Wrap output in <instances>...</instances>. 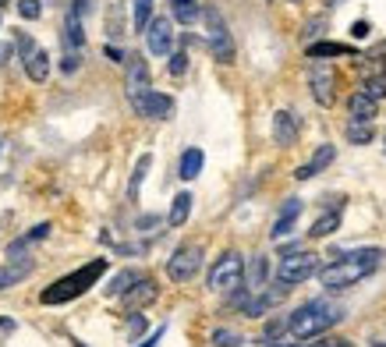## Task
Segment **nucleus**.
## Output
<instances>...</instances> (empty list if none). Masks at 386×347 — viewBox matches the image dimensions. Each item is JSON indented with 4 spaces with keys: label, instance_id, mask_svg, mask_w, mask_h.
<instances>
[{
    "label": "nucleus",
    "instance_id": "nucleus-23",
    "mask_svg": "<svg viewBox=\"0 0 386 347\" xmlns=\"http://www.w3.org/2000/svg\"><path fill=\"white\" fill-rule=\"evenodd\" d=\"M192 195H188V191H181V195H174V202H171V216H167V220H171V227H185V220H188V216H192Z\"/></svg>",
    "mask_w": 386,
    "mask_h": 347
},
{
    "label": "nucleus",
    "instance_id": "nucleus-22",
    "mask_svg": "<svg viewBox=\"0 0 386 347\" xmlns=\"http://www.w3.org/2000/svg\"><path fill=\"white\" fill-rule=\"evenodd\" d=\"M340 216H344V202H337L326 216H319V220L312 223V231H308V234H312V238H326V234H333V231L340 227Z\"/></svg>",
    "mask_w": 386,
    "mask_h": 347
},
{
    "label": "nucleus",
    "instance_id": "nucleus-17",
    "mask_svg": "<svg viewBox=\"0 0 386 347\" xmlns=\"http://www.w3.org/2000/svg\"><path fill=\"white\" fill-rule=\"evenodd\" d=\"M46 234H50V223H36V227H32L29 234H21L18 241H11V245H7V259H11V262L29 259V256H25V252H29V245H36V241H43Z\"/></svg>",
    "mask_w": 386,
    "mask_h": 347
},
{
    "label": "nucleus",
    "instance_id": "nucleus-35",
    "mask_svg": "<svg viewBox=\"0 0 386 347\" xmlns=\"http://www.w3.org/2000/svg\"><path fill=\"white\" fill-rule=\"evenodd\" d=\"M142 330H146V319H142L138 312H131V319H128V333H131V337H138Z\"/></svg>",
    "mask_w": 386,
    "mask_h": 347
},
{
    "label": "nucleus",
    "instance_id": "nucleus-18",
    "mask_svg": "<svg viewBox=\"0 0 386 347\" xmlns=\"http://www.w3.org/2000/svg\"><path fill=\"white\" fill-rule=\"evenodd\" d=\"M32 269H36V262H32V259H18V262L0 266V291L18 287L21 280H29V276H32Z\"/></svg>",
    "mask_w": 386,
    "mask_h": 347
},
{
    "label": "nucleus",
    "instance_id": "nucleus-19",
    "mask_svg": "<svg viewBox=\"0 0 386 347\" xmlns=\"http://www.w3.org/2000/svg\"><path fill=\"white\" fill-rule=\"evenodd\" d=\"M273 139H277V146H294L298 142V117L290 110H277V117H273Z\"/></svg>",
    "mask_w": 386,
    "mask_h": 347
},
{
    "label": "nucleus",
    "instance_id": "nucleus-43",
    "mask_svg": "<svg viewBox=\"0 0 386 347\" xmlns=\"http://www.w3.org/2000/svg\"><path fill=\"white\" fill-rule=\"evenodd\" d=\"M372 347H386V341H376V344H372Z\"/></svg>",
    "mask_w": 386,
    "mask_h": 347
},
{
    "label": "nucleus",
    "instance_id": "nucleus-36",
    "mask_svg": "<svg viewBox=\"0 0 386 347\" xmlns=\"http://www.w3.org/2000/svg\"><path fill=\"white\" fill-rule=\"evenodd\" d=\"M78 64H82V57H78V54H68L61 68H64V75H75V71H78Z\"/></svg>",
    "mask_w": 386,
    "mask_h": 347
},
{
    "label": "nucleus",
    "instance_id": "nucleus-5",
    "mask_svg": "<svg viewBox=\"0 0 386 347\" xmlns=\"http://www.w3.org/2000/svg\"><path fill=\"white\" fill-rule=\"evenodd\" d=\"M241 280H245V259L238 252H223L209 269V291L227 294V291H238Z\"/></svg>",
    "mask_w": 386,
    "mask_h": 347
},
{
    "label": "nucleus",
    "instance_id": "nucleus-24",
    "mask_svg": "<svg viewBox=\"0 0 386 347\" xmlns=\"http://www.w3.org/2000/svg\"><path fill=\"white\" fill-rule=\"evenodd\" d=\"M305 54L319 61V57H351L355 50H351L347 43H330V39H326V43H312V46H308Z\"/></svg>",
    "mask_w": 386,
    "mask_h": 347
},
{
    "label": "nucleus",
    "instance_id": "nucleus-26",
    "mask_svg": "<svg viewBox=\"0 0 386 347\" xmlns=\"http://www.w3.org/2000/svg\"><path fill=\"white\" fill-rule=\"evenodd\" d=\"M171 11H174V18H178L181 25H192L195 18L202 14L198 0H171Z\"/></svg>",
    "mask_w": 386,
    "mask_h": 347
},
{
    "label": "nucleus",
    "instance_id": "nucleus-4",
    "mask_svg": "<svg viewBox=\"0 0 386 347\" xmlns=\"http://www.w3.org/2000/svg\"><path fill=\"white\" fill-rule=\"evenodd\" d=\"M202 18H205V43H209V54L213 61L220 64H234V39H230V29L220 14V7H202Z\"/></svg>",
    "mask_w": 386,
    "mask_h": 347
},
{
    "label": "nucleus",
    "instance_id": "nucleus-10",
    "mask_svg": "<svg viewBox=\"0 0 386 347\" xmlns=\"http://www.w3.org/2000/svg\"><path fill=\"white\" fill-rule=\"evenodd\" d=\"M131 106H135L138 117H149V121H167L174 114V99L167 92H156V89H149L146 96H138Z\"/></svg>",
    "mask_w": 386,
    "mask_h": 347
},
{
    "label": "nucleus",
    "instance_id": "nucleus-13",
    "mask_svg": "<svg viewBox=\"0 0 386 347\" xmlns=\"http://www.w3.org/2000/svg\"><path fill=\"white\" fill-rule=\"evenodd\" d=\"M156 294H160V287L149 280V276H142L135 287H128L121 298H124V308L128 312H138V308H146V305H153L156 301Z\"/></svg>",
    "mask_w": 386,
    "mask_h": 347
},
{
    "label": "nucleus",
    "instance_id": "nucleus-37",
    "mask_svg": "<svg viewBox=\"0 0 386 347\" xmlns=\"http://www.w3.org/2000/svg\"><path fill=\"white\" fill-rule=\"evenodd\" d=\"M153 227H160V216H142L138 220V231L142 234H153Z\"/></svg>",
    "mask_w": 386,
    "mask_h": 347
},
{
    "label": "nucleus",
    "instance_id": "nucleus-28",
    "mask_svg": "<svg viewBox=\"0 0 386 347\" xmlns=\"http://www.w3.org/2000/svg\"><path fill=\"white\" fill-rule=\"evenodd\" d=\"M149 167H153V156H149V153L138 156V164H135V171H131V184H128V198H138V188H142V181H146Z\"/></svg>",
    "mask_w": 386,
    "mask_h": 347
},
{
    "label": "nucleus",
    "instance_id": "nucleus-30",
    "mask_svg": "<svg viewBox=\"0 0 386 347\" xmlns=\"http://www.w3.org/2000/svg\"><path fill=\"white\" fill-rule=\"evenodd\" d=\"M362 92L369 96V99H386V79H362Z\"/></svg>",
    "mask_w": 386,
    "mask_h": 347
},
{
    "label": "nucleus",
    "instance_id": "nucleus-40",
    "mask_svg": "<svg viewBox=\"0 0 386 347\" xmlns=\"http://www.w3.org/2000/svg\"><path fill=\"white\" fill-rule=\"evenodd\" d=\"M106 57H110V61H124V54H121L117 46H106Z\"/></svg>",
    "mask_w": 386,
    "mask_h": 347
},
{
    "label": "nucleus",
    "instance_id": "nucleus-38",
    "mask_svg": "<svg viewBox=\"0 0 386 347\" xmlns=\"http://www.w3.org/2000/svg\"><path fill=\"white\" fill-rule=\"evenodd\" d=\"M351 36H355V39H365V36H369V21H355V25H351Z\"/></svg>",
    "mask_w": 386,
    "mask_h": 347
},
{
    "label": "nucleus",
    "instance_id": "nucleus-11",
    "mask_svg": "<svg viewBox=\"0 0 386 347\" xmlns=\"http://www.w3.org/2000/svg\"><path fill=\"white\" fill-rule=\"evenodd\" d=\"M149 64L142 61V57H128V82H124V92H128V99L135 103L138 96H146L149 92Z\"/></svg>",
    "mask_w": 386,
    "mask_h": 347
},
{
    "label": "nucleus",
    "instance_id": "nucleus-16",
    "mask_svg": "<svg viewBox=\"0 0 386 347\" xmlns=\"http://www.w3.org/2000/svg\"><path fill=\"white\" fill-rule=\"evenodd\" d=\"M376 110H380V103H376V99H369L362 89H358V92H351V99H347V114H351V121L372 124V121H376Z\"/></svg>",
    "mask_w": 386,
    "mask_h": 347
},
{
    "label": "nucleus",
    "instance_id": "nucleus-39",
    "mask_svg": "<svg viewBox=\"0 0 386 347\" xmlns=\"http://www.w3.org/2000/svg\"><path fill=\"white\" fill-rule=\"evenodd\" d=\"M7 61H11V43H4V39H0V68H4Z\"/></svg>",
    "mask_w": 386,
    "mask_h": 347
},
{
    "label": "nucleus",
    "instance_id": "nucleus-1",
    "mask_svg": "<svg viewBox=\"0 0 386 347\" xmlns=\"http://www.w3.org/2000/svg\"><path fill=\"white\" fill-rule=\"evenodd\" d=\"M383 259H386L383 248H358L351 256H340V259H333L330 266H322L319 269V280L330 291H344V287H355L358 280L372 276L383 266Z\"/></svg>",
    "mask_w": 386,
    "mask_h": 347
},
{
    "label": "nucleus",
    "instance_id": "nucleus-7",
    "mask_svg": "<svg viewBox=\"0 0 386 347\" xmlns=\"http://www.w3.org/2000/svg\"><path fill=\"white\" fill-rule=\"evenodd\" d=\"M308 89H312V99L319 106H333V99H337V68L330 61H315L308 68Z\"/></svg>",
    "mask_w": 386,
    "mask_h": 347
},
{
    "label": "nucleus",
    "instance_id": "nucleus-29",
    "mask_svg": "<svg viewBox=\"0 0 386 347\" xmlns=\"http://www.w3.org/2000/svg\"><path fill=\"white\" fill-rule=\"evenodd\" d=\"M347 139H351L355 146H365V142H372V124L351 121V124H347Z\"/></svg>",
    "mask_w": 386,
    "mask_h": 347
},
{
    "label": "nucleus",
    "instance_id": "nucleus-31",
    "mask_svg": "<svg viewBox=\"0 0 386 347\" xmlns=\"http://www.w3.org/2000/svg\"><path fill=\"white\" fill-rule=\"evenodd\" d=\"M213 344L216 347H241V333H234V330H213Z\"/></svg>",
    "mask_w": 386,
    "mask_h": 347
},
{
    "label": "nucleus",
    "instance_id": "nucleus-20",
    "mask_svg": "<svg viewBox=\"0 0 386 347\" xmlns=\"http://www.w3.org/2000/svg\"><path fill=\"white\" fill-rule=\"evenodd\" d=\"M25 75H29L32 82H46V75H50V54H46L43 46H36V50L25 57Z\"/></svg>",
    "mask_w": 386,
    "mask_h": 347
},
{
    "label": "nucleus",
    "instance_id": "nucleus-45",
    "mask_svg": "<svg viewBox=\"0 0 386 347\" xmlns=\"http://www.w3.org/2000/svg\"><path fill=\"white\" fill-rule=\"evenodd\" d=\"M78 347H82V344H78Z\"/></svg>",
    "mask_w": 386,
    "mask_h": 347
},
{
    "label": "nucleus",
    "instance_id": "nucleus-8",
    "mask_svg": "<svg viewBox=\"0 0 386 347\" xmlns=\"http://www.w3.org/2000/svg\"><path fill=\"white\" fill-rule=\"evenodd\" d=\"M198 266H202V245H181L171 259H167V276L174 280V283H188L195 273H198Z\"/></svg>",
    "mask_w": 386,
    "mask_h": 347
},
{
    "label": "nucleus",
    "instance_id": "nucleus-12",
    "mask_svg": "<svg viewBox=\"0 0 386 347\" xmlns=\"http://www.w3.org/2000/svg\"><path fill=\"white\" fill-rule=\"evenodd\" d=\"M82 11H86V4L75 0V7L64 14V46H68V54H78L82 43H86V32H82Z\"/></svg>",
    "mask_w": 386,
    "mask_h": 347
},
{
    "label": "nucleus",
    "instance_id": "nucleus-21",
    "mask_svg": "<svg viewBox=\"0 0 386 347\" xmlns=\"http://www.w3.org/2000/svg\"><path fill=\"white\" fill-rule=\"evenodd\" d=\"M202 164H205V156H202V149H185L181 153V164H178V177L181 181H195L198 174H202Z\"/></svg>",
    "mask_w": 386,
    "mask_h": 347
},
{
    "label": "nucleus",
    "instance_id": "nucleus-9",
    "mask_svg": "<svg viewBox=\"0 0 386 347\" xmlns=\"http://www.w3.org/2000/svg\"><path fill=\"white\" fill-rule=\"evenodd\" d=\"M142 32H146L149 54L167 57V54L174 50V25H171V18H149V25H146Z\"/></svg>",
    "mask_w": 386,
    "mask_h": 347
},
{
    "label": "nucleus",
    "instance_id": "nucleus-15",
    "mask_svg": "<svg viewBox=\"0 0 386 347\" xmlns=\"http://www.w3.org/2000/svg\"><path fill=\"white\" fill-rule=\"evenodd\" d=\"M333 160H337V149H333V146L326 142V146H319V149H315V156H312V160H308L305 167H298V171H294V177H298V181H312L315 174L326 171V167H330Z\"/></svg>",
    "mask_w": 386,
    "mask_h": 347
},
{
    "label": "nucleus",
    "instance_id": "nucleus-34",
    "mask_svg": "<svg viewBox=\"0 0 386 347\" xmlns=\"http://www.w3.org/2000/svg\"><path fill=\"white\" fill-rule=\"evenodd\" d=\"M312 341H315V344H308V347H351L347 341H340V337H326V333H322V337H312Z\"/></svg>",
    "mask_w": 386,
    "mask_h": 347
},
{
    "label": "nucleus",
    "instance_id": "nucleus-3",
    "mask_svg": "<svg viewBox=\"0 0 386 347\" xmlns=\"http://www.w3.org/2000/svg\"><path fill=\"white\" fill-rule=\"evenodd\" d=\"M103 273H106V259L86 262V266H78L75 273H68V276L54 280V283H50V287L39 294V301H43V305H64V301H71V298L86 294V291L96 283Z\"/></svg>",
    "mask_w": 386,
    "mask_h": 347
},
{
    "label": "nucleus",
    "instance_id": "nucleus-42",
    "mask_svg": "<svg viewBox=\"0 0 386 347\" xmlns=\"http://www.w3.org/2000/svg\"><path fill=\"white\" fill-rule=\"evenodd\" d=\"M266 347H298L294 341H273V344H266Z\"/></svg>",
    "mask_w": 386,
    "mask_h": 347
},
{
    "label": "nucleus",
    "instance_id": "nucleus-41",
    "mask_svg": "<svg viewBox=\"0 0 386 347\" xmlns=\"http://www.w3.org/2000/svg\"><path fill=\"white\" fill-rule=\"evenodd\" d=\"M160 337H163V330H156V333H153V337H149V341H146L142 347H156V341H160Z\"/></svg>",
    "mask_w": 386,
    "mask_h": 347
},
{
    "label": "nucleus",
    "instance_id": "nucleus-2",
    "mask_svg": "<svg viewBox=\"0 0 386 347\" xmlns=\"http://www.w3.org/2000/svg\"><path fill=\"white\" fill-rule=\"evenodd\" d=\"M337 323H340V308L326 298H315V301L298 305L288 316V333L290 341H312V337H322Z\"/></svg>",
    "mask_w": 386,
    "mask_h": 347
},
{
    "label": "nucleus",
    "instance_id": "nucleus-6",
    "mask_svg": "<svg viewBox=\"0 0 386 347\" xmlns=\"http://www.w3.org/2000/svg\"><path fill=\"white\" fill-rule=\"evenodd\" d=\"M319 273V256L315 252H290L280 259V269H277V283L280 287H298L305 283L308 276Z\"/></svg>",
    "mask_w": 386,
    "mask_h": 347
},
{
    "label": "nucleus",
    "instance_id": "nucleus-33",
    "mask_svg": "<svg viewBox=\"0 0 386 347\" xmlns=\"http://www.w3.org/2000/svg\"><path fill=\"white\" fill-rule=\"evenodd\" d=\"M18 14H21V18H32V21H36V18L43 14V4H39V0H18Z\"/></svg>",
    "mask_w": 386,
    "mask_h": 347
},
{
    "label": "nucleus",
    "instance_id": "nucleus-25",
    "mask_svg": "<svg viewBox=\"0 0 386 347\" xmlns=\"http://www.w3.org/2000/svg\"><path fill=\"white\" fill-rule=\"evenodd\" d=\"M138 280H142V273H135V269H121V273L106 283V294H110V298H113V294H124V291L135 287Z\"/></svg>",
    "mask_w": 386,
    "mask_h": 347
},
{
    "label": "nucleus",
    "instance_id": "nucleus-32",
    "mask_svg": "<svg viewBox=\"0 0 386 347\" xmlns=\"http://www.w3.org/2000/svg\"><path fill=\"white\" fill-rule=\"evenodd\" d=\"M167 71H171L174 79H181V75L188 71V54H185V50H174V54H171V64H167Z\"/></svg>",
    "mask_w": 386,
    "mask_h": 347
},
{
    "label": "nucleus",
    "instance_id": "nucleus-14",
    "mask_svg": "<svg viewBox=\"0 0 386 347\" xmlns=\"http://www.w3.org/2000/svg\"><path fill=\"white\" fill-rule=\"evenodd\" d=\"M305 213V202L301 198H288L284 206H280V216H277V223H273V231H270V238H288L290 231H294V223H298V216Z\"/></svg>",
    "mask_w": 386,
    "mask_h": 347
},
{
    "label": "nucleus",
    "instance_id": "nucleus-27",
    "mask_svg": "<svg viewBox=\"0 0 386 347\" xmlns=\"http://www.w3.org/2000/svg\"><path fill=\"white\" fill-rule=\"evenodd\" d=\"M266 276H270L266 259H263V256L252 259V266H248V291H266Z\"/></svg>",
    "mask_w": 386,
    "mask_h": 347
},
{
    "label": "nucleus",
    "instance_id": "nucleus-44",
    "mask_svg": "<svg viewBox=\"0 0 386 347\" xmlns=\"http://www.w3.org/2000/svg\"><path fill=\"white\" fill-rule=\"evenodd\" d=\"M290 4H301V0H290Z\"/></svg>",
    "mask_w": 386,
    "mask_h": 347
}]
</instances>
